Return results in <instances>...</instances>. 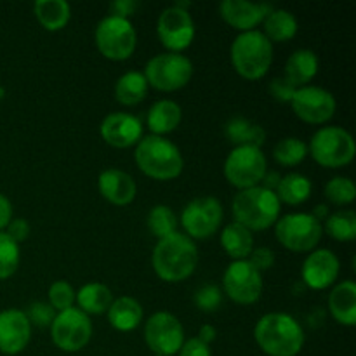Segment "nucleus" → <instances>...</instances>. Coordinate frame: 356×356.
I'll return each instance as SVG.
<instances>
[{"label": "nucleus", "instance_id": "nucleus-1", "mask_svg": "<svg viewBox=\"0 0 356 356\" xmlns=\"http://www.w3.org/2000/svg\"><path fill=\"white\" fill-rule=\"evenodd\" d=\"M152 264L159 278L169 284L183 282L193 275L198 264V249L195 240L181 232H174L156 242Z\"/></svg>", "mask_w": 356, "mask_h": 356}, {"label": "nucleus", "instance_id": "nucleus-2", "mask_svg": "<svg viewBox=\"0 0 356 356\" xmlns=\"http://www.w3.org/2000/svg\"><path fill=\"white\" fill-rule=\"evenodd\" d=\"M254 339L268 356H298L305 346V330L292 315L266 313L254 327Z\"/></svg>", "mask_w": 356, "mask_h": 356}, {"label": "nucleus", "instance_id": "nucleus-3", "mask_svg": "<svg viewBox=\"0 0 356 356\" xmlns=\"http://www.w3.org/2000/svg\"><path fill=\"white\" fill-rule=\"evenodd\" d=\"M134 160L143 174L159 181L176 179L183 172L184 160L181 149L163 136H143L136 145Z\"/></svg>", "mask_w": 356, "mask_h": 356}, {"label": "nucleus", "instance_id": "nucleus-4", "mask_svg": "<svg viewBox=\"0 0 356 356\" xmlns=\"http://www.w3.org/2000/svg\"><path fill=\"white\" fill-rule=\"evenodd\" d=\"M280 209L282 204L277 193L261 184L240 190L232 202L235 222L245 226L250 232H263L273 226L278 221Z\"/></svg>", "mask_w": 356, "mask_h": 356}, {"label": "nucleus", "instance_id": "nucleus-5", "mask_svg": "<svg viewBox=\"0 0 356 356\" xmlns=\"http://www.w3.org/2000/svg\"><path fill=\"white\" fill-rule=\"evenodd\" d=\"M233 68L247 80L263 79L273 63V44L259 30L240 31L229 49Z\"/></svg>", "mask_w": 356, "mask_h": 356}, {"label": "nucleus", "instance_id": "nucleus-6", "mask_svg": "<svg viewBox=\"0 0 356 356\" xmlns=\"http://www.w3.org/2000/svg\"><path fill=\"white\" fill-rule=\"evenodd\" d=\"M308 153L322 167L339 169L353 162L356 153L355 139L339 125H325L312 136Z\"/></svg>", "mask_w": 356, "mask_h": 356}, {"label": "nucleus", "instance_id": "nucleus-7", "mask_svg": "<svg viewBox=\"0 0 356 356\" xmlns=\"http://www.w3.org/2000/svg\"><path fill=\"white\" fill-rule=\"evenodd\" d=\"M94 38L101 54L113 61L131 58L138 45V33L132 21L113 14H108L97 23Z\"/></svg>", "mask_w": 356, "mask_h": 356}, {"label": "nucleus", "instance_id": "nucleus-8", "mask_svg": "<svg viewBox=\"0 0 356 356\" xmlns=\"http://www.w3.org/2000/svg\"><path fill=\"white\" fill-rule=\"evenodd\" d=\"M145 76L148 86L163 92L183 89L193 76V63L181 52H160L145 66Z\"/></svg>", "mask_w": 356, "mask_h": 356}, {"label": "nucleus", "instance_id": "nucleus-9", "mask_svg": "<svg viewBox=\"0 0 356 356\" xmlns=\"http://www.w3.org/2000/svg\"><path fill=\"white\" fill-rule=\"evenodd\" d=\"M277 240L292 252H312L322 240V222L312 212H291L275 222Z\"/></svg>", "mask_w": 356, "mask_h": 356}, {"label": "nucleus", "instance_id": "nucleus-10", "mask_svg": "<svg viewBox=\"0 0 356 356\" xmlns=\"http://www.w3.org/2000/svg\"><path fill=\"white\" fill-rule=\"evenodd\" d=\"M266 170V156L259 146H235L225 160V177L238 191L259 186Z\"/></svg>", "mask_w": 356, "mask_h": 356}, {"label": "nucleus", "instance_id": "nucleus-11", "mask_svg": "<svg viewBox=\"0 0 356 356\" xmlns=\"http://www.w3.org/2000/svg\"><path fill=\"white\" fill-rule=\"evenodd\" d=\"M225 212L221 202L216 197H197L188 202L181 212L179 222L184 228V235L191 240L211 238L221 226Z\"/></svg>", "mask_w": 356, "mask_h": 356}, {"label": "nucleus", "instance_id": "nucleus-12", "mask_svg": "<svg viewBox=\"0 0 356 356\" xmlns=\"http://www.w3.org/2000/svg\"><path fill=\"white\" fill-rule=\"evenodd\" d=\"M52 343L66 353H75L83 350L92 337V322L89 315L80 312L79 308H70L56 313V318L51 325Z\"/></svg>", "mask_w": 356, "mask_h": 356}, {"label": "nucleus", "instance_id": "nucleus-13", "mask_svg": "<svg viewBox=\"0 0 356 356\" xmlns=\"http://www.w3.org/2000/svg\"><path fill=\"white\" fill-rule=\"evenodd\" d=\"M222 289L232 301L254 305L263 294V275L249 259L232 261L222 275Z\"/></svg>", "mask_w": 356, "mask_h": 356}, {"label": "nucleus", "instance_id": "nucleus-14", "mask_svg": "<svg viewBox=\"0 0 356 356\" xmlns=\"http://www.w3.org/2000/svg\"><path fill=\"white\" fill-rule=\"evenodd\" d=\"M145 341L153 355L172 356L184 343V329L179 318L169 312H156L145 325Z\"/></svg>", "mask_w": 356, "mask_h": 356}, {"label": "nucleus", "instance_id": "nucleus-15", "mask_svg": "<svg viewBox=\"0 0 356 356\" xmlns=\"http://www.w3.org/2000/svg\"><path fill=\"white\" fill-rule=\"evenodd\" d=\"M156 35L169 52H181L190 47L195 38V21L190 10L170 6L156 19Z\"/></svg>", "mask_w": 356, "mask_h": 356}, {"label": "nucleus", "instance_id": "nucleus-16", "mask_svg": "<svg viewBox=\"0 0 356 356\" xmlns=\"http://www.w3.org/2000/svg\"><path fill=\"white\" fill-rule=\"evenodd\" d=\"M294 113L308 124H325L336 113V97L318 86L298 87L291 99Z\"/></svg>", "mask_w": 356, "mask_h": 356}, {"label": "nucleus", "instance_id": "nucleus-17", "mask_svg": "<svg viewBox=\"0 0 356 356\" xmlns=\"http://www.w3.org/2000/svg\"><path fill=\"white\" fill-rule=\"evenodd\" d=\"M341 271L339 257L329 249H313L301 268L302 282L313 291L329 289Z\"/></svg>", "mask_w": 356, "mask_h": 356}, {"label": "nucleus", "instance_id": "nucleus-18", "mask_svg": "<svg viewBox=\"0 0 356 356\" xmlns=\"http://www.w3.org/2000/svg\"><path fill=\"white\" fill-rule=\"evenodd\" d=\"M101 138L115 148H131L143 138V122L127 111L106 115L99 125Z\"/></svg>", "mask_w": 356, "mask_h": 356}, {"label": "nucleus", "instance_id": "nucleus-19", "mask_svg": "<svg viewBox=\"0 0 356 356\" xmlns=\"http://www.w3.org/2000/svg\"><path fill=\"white\" fill-rule=\"evenodd\" d=\"M31 323L23 309L9 308L0 312V353L17 355L28 346Z\"/></svg>", "mask_w": 356, "mask_h": 356}, {"label": "nucleus", "instance_id": "nucleus-20", "mask_svg": "<svg viewBox=\"0 0 356 356\" xmlns=\"http://www.w3.org/2000/svg\"><path fill=\"white\" fill-rule=\"evenodd\" d=\"M273 7L270 3H256L249 0H222L219 3L222 19L240 31L256 30L257 24L263 23L264 16Z\"/></svg>", "mask_w": 356, "mask_h": 356}, {"label": "nucleus", "instance_id": "nucleus-21", "mask_svg": "<svg viewBox=\"0 0 356 356\" xmlns=\"http://www.w3.org/2000/svg\"><path fill=\"white\" fill-rule=\"evenodd\" d=\"M97 188L104 200L113 205H129L138 193V186L131 174L115 167L101 170L97 177Z\"/></svg>", "mask_w": 356, "mask_h": 356}, {"label": "nucleus", "instance_id": "nucleus-22", "mask_svg": "<svg viewBox=\"0 0 356 356\" xmlns=\"http://www.w3.org/2000/svg\"><path fill=\"white\" fill-rule=\"evenodd\" d=\"M329 309L334 320L341 325H356V284L343 280L332 289L329 296Z\"/></svg>", "mask_w": 356, "mask_h": 356}, {"label": "nucleus", "instance_id": "nucleus-23", "mask_svg": "<svg viewBox=\"0 0 356 356\" xmlns=\"http://www.w3.org/2000/svg\"><path fill=\"white\" fill-rule=\"evenodd\" d=\"M318 56L312 49H298L285 63V79L294 87H302L312 82L318 73Z\"/></svg>", "mask_w": 356, "mask_h": 356}, {"label": "nucleus", "instance_id": "nucleus-24", "mask_svg": "<svg viewBox=\"0 0 356 356\" xmlns=\"http://www.w3.org/2000/svg\"><path fill=\"white\" fill-rule=\"evenodd\" d=\"M183 118V110L179 104L172 99H159L152 104L146 115L148 129L155 136L169 134L176 131Z\"/></svg>", "mask_w": 356, "mask_h": 356}, {"label": "nucleus", "instance_id": "nucleus-25", "mask_svg": "<svg viewBox=\"0 0 356 356\" xmlns=\"http://www.w3.org/2000/svg\"><path fill=\"white\" fill-rule=\"evenodd\" d=\"M106 313L111 327L120 332H131L143 320V306L139 305L138 299L131 298V296L113 299Z\"/></svg>", "mask_w": 356, "mask_h": 356}, {"label": "nucleus", "instance_id": "nucleus-26", "mask_svg": "<svg viewBox=\"0 0 356 356\" xmlns=\"http://www.w3.org/2000/svg\"><path fill=\"white\" fill-rule=\"evenodd\" d=\"M221 245L233 261L247 259L254 249L252 232L238 222H229L221 232Z\"/></svg>", "mask_w": 356, "mask_h": 356}, {"label": "nucleus", "instance_id": "nucleus-27", "mask_svg": "<svg viewBox=\"0 0 356 356\" xmlns=\"http://www.w3.org/2000/svg\"><path fill=\"white\" fill-rule=\"evenodd\" d=\"M75 302H79V309L86 315H103L113 302V294L104 284L90 282L79 289Z\"/></svg>", "mask_w": 356, "mask_h": 356}, {"label": "nucleus", "instance_id": "nucleus-28", "mask_svg": "<svg viewBox=\"0 0 356 356\" xmlns=\"http://www.w3.org/2000/svg\"><path fill=\"white\" fill-rule=\"evenodd\" d=\"M264 31L268 40L273 42H287L296 37L299 30L298 17L287 9H271L263 19Z\"/></svg>", "mask_w": 356, "mask_h": 356}, {"label": "nucleus", "instance_id": "nucleus-29", "mask_svg": "<svg viewBox=\"0 0 356 356\" xmlns=\"http://www.w3.org/2000/svg\"><path fill=\"white\" fill-rule=\"evenodd\" d=\"M148 94V80L145 73L138 70H129L124 75L118 76L115 83V97L118 103L125 106H134L139 104Z\"/></svg>", "mask_w": 356, "mask_h": 356}, {"label": "nucleus", "instance_id": "nucleus-30", "mask_svg": "<svg viewBox=\"0 0 356 356\" xmlns=\"http://www.w3.org/2000/svg\"><path fill=\"white\" fill-rule=\"evenodd\" d=\"M313 184L309 177L299 172H289L287 176H282L278 181L275 193H277L280 204L299 205L305 204L312 197Z\"/></svg>", "mask_w": 356, "mask_h": 356}, {"label": "nucleus", "instance_id": "nucleus-31", "mask_svg": "<svg viewBox=\"0 0 356 356\" xmlns=\"http://www.w3.org/2000/svg\"><path fill=\"white\" fill-rule=\"evenodd\" d=\"M226 138L236 146H259L266 139V131L263 125L254 124L252 120L243 117H233L225 125Z\"/></svg>", "mask_w": 356, "mask_h": 356}, {"label": "nucleus", "instance_id": "nucleus-32", "mask_svg": "<svg viewBox=\"0 0 356 356\" xmlns=\"http://www.w3.org/2000/svg\"><path fill=\"white\" fill-rule=\"evenodd\" d=\"M33 13L45 30L58 31L68 24L72 7L66 0H37L33 3Z\"/></svg>", "mask_w": 356, "mask_h": 356}, {"label": "nucleus", "instance_id": "nucleus-33", "mask_svg": "<svg viewBox=\"0 0 356 356\" xmlns=\"http://www.w3.org/2000/svg\"><path fill=\"white\" fill-rule=\"evenodd\" d=\"M325 225L322 226L330 238L337 242H353L356 238V214L351 209H341L332 212L325 219Z\"/></svg>", "mask_w": 356, "mask_h": 356}, {"label": "nucleus", "instance_id": "nucleus-34", "mask_svg": "<svg viewBox=\"0 0 356 356\" xmlns=\"http://www.w3.org/2000/svg\"><path fill=\"white\" fill-rule=\"evenodd\" d=\"M177 219L176 212L169 207V205H155L149 209L148 218H146V225L148 229L156 236V238H163V236L170 235V233L177 232Z\"/></svg>", "mask_w": 356, "mask_h": 356}, {"label": "nucleus", "instance_id": "nucleus-35", "mask_svg": "<svg viewBox=\"0 0 356 356\" xmlns=\"http://www.w3.org/2000/svg\"><path fill=\"white\" fill-rule=\"evenodd\" d=\"M273 156L280 165L294 167L299 165L308 156V145L299 138H284L275 145Z\"/></svg>", "mask_w": 356, "mask_h": 356}, {"label": "nucleus", "instance_id": "nucleus-36", "mask_svg": "<svg viewBox=\"0 0 356 356\" xmlns=\"http://www.w3.org/2000/svg\"><path fill=\"white\" fill-rule=\"evenodd\" d=\"M19 261V243L14 242L6 232H0V280L13 277L17 271Z\"/></svg>", "mask_w": 356, "mask_h": 356}, {"label": "nucleus", "instance_id": "nucleus-37", "mask_svg": "<svg viewBox=\"0 0 356 356\" xmlns=\"http://www.w3.org/2000/svg\"><path fill=\"white\" fill-rule=\"evenodd\" d=\"M327 200L334 205H348L353 204L356 198V186L351 177L336 176L325 184Z\"/></svg>", "mask_w": 356, "mask_h": 356}, {"label": "nucleus", "instance_id": "nucleus-38", "mask_svg": "<svg viewBox=\"0 0 356 356\" xmlns=\"http://www.w3.org/2000/svg\"><path fill=\"white\" fill-rule=\"evenodd\" d=\"M49 305L56 309V313L65 312V309L73 308L75 305V289L65 280H58L49 287Z\"/></svg>", "mask_w": 356, "mask_h": 356}, {"label": "nucleus", "instance_id": "nucleus-39", "mask_svg": "<svg viewBox=\"0 0 356 356\" xmlns=\"http://www.w3.org/2000/svg\"><path fill=\"white\" fill-rule=\"evenodd\" d=\"M222 302V292L218 285H202L197 292H195V305L200 312H216Z\"/></svg>", "mask_w": 356, "mask_h": 356}, {"label": "nucleus", "instance_id": "nucleus-40", "mask_svg": "<svg viewBox=\"0 0 356 356\" xmlns=\"http://www.w3.org/2000/svg\"><path fill=\"white\" fill-rule=\"evenodd\" d=\"M24 313H26L31 325H37V327H51L56 318V309L52 308L49 302H42V301L33 302V305L28 308V312Z\"/></svg>", "mask_w": 356, "mask_h": 356}, {"label": "nucleus", "instance_id": "nucleus-41", "mask_svg": "<svg viewBox=\"0 0 356 356\" xmlns=\"http://www.w3.org/2000/svg\"><path fill=\"white\" fill-rule=\"evenodd\" d=\"M298 87L292 86L285 76H277L270 82V92L275 99L282 101V103H291L292 96H294Z\"/></svg>", "mask_w": 356, "mask_h": 356}, {"label": "nucleus", "instance_id": "nucleus-42", "mask_svg": "<svg viewBox=\"0 0 356 356\" xmlns=\"http://www.w3.org/2000/svg\"><path fill=\"white\" fill-rule=\"evenodd\" d=\"M247 259H249L257 270L264 271L270 270L275 264V252L271 249H268V247H254L252 252H250V256L247 257Z\"/></svg>", "mask_w": 356, "mask_h": 356}, {"label": "nucleus", "instance_id": "nucleus-43", "mask_svg": "<svg viewBox=\"0 0 356 356\" xmlns=\"http://www.w3.org/2000/svg\"><path fill=\"white\" fill-rule=\"evenodd\" d=\"M7 235L14 240L16 243L24 242V240L30 236V222L23 218H16V219H10V222L7 225Z\"/></svg>", "mask_w": 356, "mask_h": 356}, {"label": "nucleus", "instance_id": "nucleus-44", "mask_svg": "<svg viewBox=\"0 0 356 356\" xmlns=\"http://www.w3.org/2000/svg\"><path fill=\"white\" fill-rule=\"evenodd\" d=\"M179 356H212V353L209 344L202 343L198 337H191V339L183 343L179 350Z\"/></svg>", "mask_w": 356, "mask_h": 356}, {"label": "nucleus", "instance_id": "nucleus-45", "mask_svg": "<svg viewBox=\"0 0 356 356\" xmlns=\"http://www.w3.org/2000/svg\"><path fill=\"white\" fill-rule=\"evenodd\" d=\"M136 6H138V3L132 2V0H115V2L110 6V14H113V16L127 17L129 19V16L136 10Z\"/></svg>", "mask_w": 356, "mask_h": 356}, {"label": "nucleus", "instance_id": "nucleus-46", "mask_svg": "<svg viewBox=\"0 0 356 356\" xmlns=\"http://www.w3.org/2000/svg\"><path fill=\"white\" fill-rule=\"evenodd\" d=\"M13 219V204L3 193H0V232L7 228V225Z\"/></svg>", "mask_w": 356, "mask_h": 356}, {"label": "nucleus", "instance_id": "nucleus-47", "mask_svg": "<svg viewBox=\"0 0 356 356\" xmlns=\"http://www.w3.org/2000/svg\"><path fill=\"white\" fill-rule=\"evenodd\" d=\"M197 337L202 341V343L211 344V343H214L216 337H218V330H216L214 325H209V323H204V325L200 327V330H198V336Z\"/></svg>", "mask_w": 356, "mask_h": 356}, {"label": "nucleus", "instance_id": "nucleus-48", "mask_svg": "<svg viewBox=\"0 0 356 356\" xmlns=\"http://www.w3.org/2000/svg\"><path fill=\"white\" fill-rule=\"evenodd\" d=\"M3 97H6V89H3V87L0 86V101H2Z\"/></svg>", "mask_w": 356, "mask_h": 356}, {"label": "nucleus", "instance_id": "nucleus-49", "mask_svg": "<svg viewBox=\"0 0 356 356\" xmlns=\"http://www.w3.org/2000/svg\"><path fill=\"white\" fill-rule=\"evenodd\" d=\"M153 356H160V355H153Z\"/></svg>", "mask_w": 356, "mask_h": 356}]
</instances>
